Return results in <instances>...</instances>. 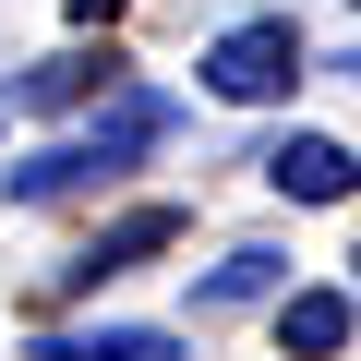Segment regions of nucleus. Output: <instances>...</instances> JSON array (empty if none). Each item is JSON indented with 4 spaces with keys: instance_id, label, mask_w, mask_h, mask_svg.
I'll use <instances>...</instances> for the list:
<instances>
[{
    "instance_id": "nucleus-1",
    "label": "nucleus",
    "mask_w": 361,
    "mask_h": 361,
    "mask_svg": "<svg viewBox=\"0 0 361 361\" xmlns=\"http://www.w3.org/2000/svg\"><path fill=\"white\" fill-rule=\"evenodd\" d=\"M193 73H205V97L265 109V97H289V85H301V25H289V13H253V25H229Z\"/></svg>"
},
{
    "instance_id": "nucleus-2",
    "label": "nucleus",
    "mask_w": 361,
    "mask_h": 361,
    "mask_svg": "<svg viewBox=\"0 0 361 361\" xmlns=\"http://www.w3.org/2000/svg\"><path fill=\"white\" fill-rule=\"evenodd\" d=\"M265 180H277L289 205H349V193H361V157H349L337 133H289V145L265 157Z\"/></svg>"
},
{
    "instance_id": "nucleus-3",
    "label": "nucleus",
    "mask_w": 361,
    "mask_h": 361,
    "mask_svg": "<svg viewBox=\"0 0 361 361\" xmlns=\"http://www.w3.org/2000/svg\"><path fill=\"white\" fill-rule=\"evenodd\" d=\"M349 325H361L349 289H289V301H277V349H289V361H337Z\"/></svg>"
},
{
    "instance_id": "nucleus-4",
    "label": "nucleus",
    "mask_w": 361,
    "mask_h": 361,
    "mask_svg": "<svg viewBox=\"0 0 361 361\" xmlns=\"http://www.w3.org/2000/svg\"><path fill=\"white\" fill-rule=\"evenodd\" d=\"M157 133H169V109H157V97H121V109H109V121H97V133H85L73 157H85V169L109 180V169H121V157H145Z\"/></svg>"
},
{
    "instance_id": "nucleus-5",
    "label": "nucleus",
    "mask_w": 361,
    "mask_h": 361,
    "mask_svg": "<svg viewBox=\"0 0 361 361\" xmlns=\"http://www.w3.org/2000/svg\"><path fill=\"white\" fill-rule=\"evenodd\" d=\"M169 229H180V217H169V205H133V217H121V229H97V241H85V253H73V277H121V265H133V253H157V241H169Z\"/></svg>"
},
{
    "instance_id": "nucleus-6",
    "label": "nucleus",
    "mask_w": 361,
    "mask_h": 361,
    "mask_svg": "<svg viewBox=\"0 0 361 361\" xmlns=\"http://www.w3.org/2000/svg\"><path fill=\"white\" fill-rule=\"evenodd\" d=\"M37 361H180L169 325H97V337H49Z\"/></svg>"
},
{
    "instance_id": "nucleus-7",
    "label": "nucleus",
    "mask_w": 361,
    "mask_h": 361,
    "mask_svg": "<svg viewBox=\"0 0 361 361\" xmlns=\"http://www.w3.org/2000/svg\"><path fill=\"white\" fill-rule=\"evenodd\" d=\"M97 85H121V61H109V49H97V61L73 49V61H37V73H25V109H73V97H97Z\"/></svg>"
},
{
    "instance_id": "nucleus-8",
    "label": "nucleus",
    "mask_w": 361,
    "mask_h": 361,
    "mask_svg": "<svg viewBox=\"0 0 361 361\" xmlns=\"http://www.w3.org/2000/svg\"><path fill=\"white\" fill-rule=\"evenodd\" d=\"M229 301H289V253H229L205 277V313H229Z\"/></svg>"
},
{
    "instance_id": "nucleus-9",
    "label": "nucleus",
    "mask_w": 361,
    "mask_h": 361,
    "mask_svg": "<svg viewBox=\"0 0 361 361\" xmlns=\"http://www.w3.org/2000/svg\"><path fill=\"white\" fill-rule=\"evenodd\" d=\"M349 265H361V253H349Z\"/></svg>"
}]
</instances>
